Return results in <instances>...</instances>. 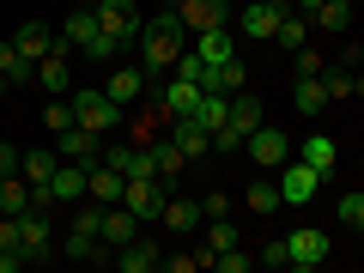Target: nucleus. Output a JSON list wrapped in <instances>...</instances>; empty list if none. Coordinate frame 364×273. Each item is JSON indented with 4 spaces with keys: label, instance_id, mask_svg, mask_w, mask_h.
<instances>
[{
    "label": "nucleus",
    "instance_id": "nucleus-32",
    "mask_svg": "<svg viewBox=\"0 0 364 273\" xmlns=\"http://www.w3.org/2000/svg\"><path fill=\"white\" fill-rule=\"evenodd\" d=\"M243 207H249V213H261V219H267V213H279V207H286V200H279V182H249Z\"/></svg>",
    "mask_w": 364,
    "mask_h": 273
},
{
    "label": "nucleus",
    "instance_id": "nucleus-16",
    "mask_svg": "<svg viewBox=\"0 0 364 273\" xmlns=\"http://www.w3.org/2000/svg\"><path fill=\"white\" fill-rule=\"evenodd\" d=\"M122 188H128V176H122L116 164H104V158H97V164H91V182H85V195L97 200V207H116V200H122Z\"/></svg>",
    "mask_w": 364,
    "mask_h": 273
},
{
    "label": "nucleus",
    "instance_id": "nucleus-25",
    "mask_svg": "<svg viewBox=\"0 0 364 273\" xmlns=\"http://www.w3.org/2000/svg\"><path fill=\"white\" fill-rule=\"evenodd\" d=\"M310 25L322 31V37H340V31L352 25V0H322V6L310 13Z\"/></svg>",
    "mask_w": 364,
    "mask_h": 273
},
{
    "label": "nucleus",
    "instance_id": "nucleus-36",
    "mask_svg": "<svg viewBox=\"0 0 364 273\" xmlns=\"http://www.w3.org/2000/svg\"><path fill=\"white\" fill-rule=\"evenodd\" d=\"M334 213H340V225L364 231V195H358V188H352V195H340V200H334Z\"/></svg>",
    "mask_w": 364,
    "mask_h": 273
},
{
    "label": "nucleus",
    "instance_id": "nucleus-5",
    "mask_svg": "<svg viewBox=\"0 0 364 273\" xmlns=\"http://www.w3.org/2000/svg\"><path fill=\"white\" fill-rule=\"evenodd\" d=\"M18 249H25L31 267H43V261H55V231H49V213H18Z\"/></svg>",
    "mask_w": 364,
    "mask_h": 273
},
{
    "label": "nucleus",
    "instance_id": "nucleus-8",
    "mask_svg": "<svg viewBox=\"0 0 364 273\" xmlns=\"http://www.w3.org/2000/svg\"><path fill=\"white\" fill-rule=\"evenodd\" d=\"M37 79H43L49 97H67V85H73V43L67 37H55V49L37 61Z\"/></svg>",
    "mask_w": 364,
    "mask_h": 273
},
{
    "label": "nucleus",
    "instance_id": "nucleus-23",
    "mask_svg": "<svg viewBox=\"0 0 364 273\" xmlns=\"http://www.w3.org/2000/svg\"><path fill=\"white\" fill-rule=\"evenodd\" d=\"M328 104H334V97H328L322 73H316V79H298V85H291V109H298V116H322Z\"/></svg>",
    "mask_w": 364,
    "mask_h": 273
},
{
    "label": "nucleus",
    "instance_id": "nucleus-6",
    "mask_svg": "<svg viewBox=\"0 0 364 273\" xmlns=\"http://www.w3.org/2000/svg\"><path fill=\"white\" fill-rule=\"evenodd\" d=\"M286 13H291V0H243L237 25H243V37L273 43V31H279V18H286Z\"/></svg>",
    "mask_w": 364,
    "mask_h": 273
},
{
    "label": "nucleus",
    "instance_id": "nucleus-27",
    "mask_svg": "<svg viewBox=\"0 0 364 273\" xmlns=\"http://www.w3.org/2000/svg\"><path fill=\"white\" fill-rule=\"evenodd\" d=\"M195 122L219 134L225 122H231V91H200V109H195Z\"/></svg>",
    "mask_w": 364,
    "mask_h": 273
},
{
    "label": "nucleus",
    "instance_id": "nucleus-38",
    "mask_svg": "<svg viewBox=\"0 0 364 273\" xmlns=\"http://www.w3.org/2000/svg\"><path fill=\"white\" fill-rule=\"evenodd\" d=\"M213 267H219V273H249V267H255V255H243V249H219V255H213Z\"/></svg>",
    "mask_w": 364,
    "mask_h": 273
},
{
    "label": "nucleus",
    "instance_id": "nucleus-45",
    "mask_svg": "<svg viewBox=\"0 0 364 273\" xmlns=\"http://www.w3.org/2000/svg\"><path fill=\"white\" fill-rule=\"evenodd\" d=\"M18 164H25V152H18V146H6V140H0V170H6V176H13Z\"/></svg>",
    "mask_w": 364,
    "mask_h": 273
},
{
    "label": "nucleus",
    "instance_id": "nucleus-26",
    "mask_svg": "<svg viewBox=\"0 0 364 273\" xmlns=\"http://www.w3.org/2000/svg\"><path fill=\"white\" fill-rule=\"evenodd\" d=\"M164 109H170V122H176V116H195V109H200V85H195V79H170Z\"/></svg>",
    "mask_w": 364,
    "mask_h": 273
},
{
    "label": "nucleus",
    "instance_id": "nucleus-40",
    "mask_svg": "<svg viewBox=\"0 0 364 273\" xmlns=\"http://www.w3.org/2000/svg\"><path fill=\"white\" fill-rule=\"evenodd\" d=\"M255 267H291V249H286V237H273V243L255 255Z\"/></svg>",
    "mask_w": 364,
    "mask_h": 273
},
{
    "label": "nucleus",
    "instance_id": "nucleus-37",
    "mask_svg": "<svg viewBox=\"0 0 364 273\" xmlns=\"http://www.w3.org/2000/svg\"><path fill=\"white\" fill-rule=\"evenodd\" d=\"M237 243V225L231 219H207V255H219V249Z\"/></svg>",
    "mask_w": 364,
    "mask_h": 273
},
{
    "label": "nucleus",
    "instance_id": "nucleus-30",
    "mask_svg": "<svg viewBox=\"0 0 364 273\" xmlns=\"http://www.w3.org/2000/svg\"><path fill=\"white\" fill-rule=\"evenodd\" d=\"M0 213H13V219H18V213H31V182L18 176V170L0 182Z\"/></svg>",
    "mask_w": 364,
    "mask_h": 273
},
{
    "label": "nucleus",
    "instance_id": "nucleus-41",
    "mask_svg": "<svg viewBox=\"0 0 364 273\" xmlns=\"http://www.w3.org/2000/svg\"><path fill=\"white\" fill-rule=\"evenodd\" d=\"M213 152H219V158H243V134H237V128H219V134H213Z\"/></svg>",
    "mask_w": 364,
    "mask_h": 273
},
{
    "label": "nucleus",
    "instance_id": "nucleus-4",
    "mask_svg": "<svg viewBox=\"0 0 364 273\" xmlns=\"http://www.w3.org/2000/svg\"><path fill=\"white\" fill-rule=\"evenodd\" d=\"M243 152H249V164H261V170H279V164H291V158H298V146H291L279 128H267V122H261V128L243 140Z\"/></svg>",
    "mask_w": 364,
    "mask_h": 273
},
{
    "label": "nucleus",
    "instance_id": "nucleus-33",
    "mask_svg": "<svg viewBox=\"0 0 364 273\" xmlns=\"http://www.w3.org/2000/svg\"><path fill=\"white\" fill-rule=\"evenodd\" d=\"M0 73H6V85H25V79H37V67H31L25 55L13 49V37L0 43Z\"/></svg>",
    "mask_w": 364,
    "mask_h": 273
},
{
    "label": "nucleus",
    "instance_id": "nucleus-29",
    "mask_svg": "<svg viewBox=\"0 0 364 273\" xmlns=\"http://www.w3.org/2000/svg\"><path fill=\"white\" fill-rule=\"evenodd\" d=\"M195 55H200V61H225V55H231V25L195 31Z\"/></svg>",
    "mask_w": 364,
    "mask_h": 273
},
{
    "label": "nucleus",
    "instance_id": "nucleus-47",
    "mask_svg": "<svg viewBox=\"0 0 364 273\" xmlns=\"http://www.w3.org/2000/svg\"><path fill=\"white\" fill-rule=\"evenodd\" d=\"M0 97H6V73H0Z\"/></svg>",
    "mask_w": 364,
    "mask_h": 273
},
{
    "label": "nucleus",
    "instance_id": "nucleus-12",
    "mask_svg": "<svg viewBox=\"0 0 364 273\" xmlns=\"http://www.w3.org/2000/svg\"><path fill=\"white\" fill-rule=\"evenodd\" d=\"M286 249H291V267L310 273V267H322V261H328V231H316V225H298V231L286 237Z\"/></svg>",
    "mask_w": 364,
    "mask_h": 273
},
{
    "label": "nucleus",
    "instance_id": "nucleus-9",
    "mask_svg": "<svg viewBox=\"0 0 364 273\" xmlns=\"http://www.w3.org/2000/svg\"><path fill=\"white\" fill-rule=\"evenodd\" d=\"M316 188H322V176H316L304 158L279 164V200H286V207H304V200H316Z\"/></svg>",
    "mask_w": 364,
    "mask_h": 273
},
{
    "label": "nucleus",
    "instance_id": "nucleus-31",
    "mask_svg": "<svg viewBox=\"0 0 364 273\" xmlns=\"http://www.w3.org/2000/svg\"><path fill=\"white\" fill-rule=\"evenodd\" d=\"M55 164H61V152H25V164H18V176H25L31 188H43V182L55 176Z\"/></svg>",
    "mask_w": 364,
    "mask_h": 273
},
{
    "label": "nucleus",
    "instance_id": "nucleus-14",
    "mask_svg": "<svg viewBox=\"0 0 364 273\" xmlns=\"http://www.w3.org/2000/svg\"><path fill=\"white\" fill-rule=\"evenodd\" d=\"M176 13H182L188 31H213V25L231 18V0H176Z\"/></svg>",
    "mask_w": 364,
    "mask_h": 273
},
{
    "label": "nucleus",
    "instance_id": "nucleus-20",
    "mask_svg": "<svg viewBox=\"0 0 364 273\" xmlns=\"http://www.w3.org/2000/svg\"><path fill=\"white\" fill-rule=\"evenodd\" d=\"M146 79H152V73H146V67H116L104 91H109V97H116L122 109H128V104H140V97H146Z\"/></svg>",
    "mask_w": 364,
    "mask_h": 273
},
{
    "label": "nucleus",
    "instance_id": "nucleus-11",
    "mask_svg": "<svg viewBox=\"0 0 364 273\" xmlns=\"http://www.w3.org/2000/svg\"><path fill=\"white\" fill-rule=\"evenodd\" d=\"M104 164H116L128 182H146V176H158V146H109Z\"/></svg>",
    "mask_w": 364,
    "mask_h": 273
},
{
    "label": "nucleus",
    "instance_id": "nucleus-39",
    "mask_svg": "<svg viewBox=\"0 0 364 273\" xmlns=\"http://www.w3.org/2000/svg\"><path fill=\"white\" fill-rule=\"evenodd\" d=\"M43 122H49L55 134H61V128H73V97H49V109H43Z\"/></svg>",
    "mask_w": 364,
    "mask_h": 273
},
{
    "label": "nucleus",
    "instance_id": "nucleus-46",
    "mask_svg": "<svg viewBox=\"0 0 364 273\" xmlns=\"http://www.w3.org/2000/svg\"><path fill=\"white\" fill-rule=\"evenodd\" d=\"M316 6H322V0H291V13H304V18H310Z\"/></svg>",
    "mask_w": 364,
    "mask_h": 273
},
{
    "label": "nucleus",
    "instance_id": "nucleus-43",
    "mask_svg": "<svg viewBox=\"0 0 364 273\" xmlns=\"http://www.w3.org/2000/svg\"><path fill=\"white\" fill-rule=\"evenodd\" d=\"M200 267V249L195 255H164V273H195Z\"/></svg>",
    "mask_w": 364,
    "mask_h": 273
},
{
    "label": "nucleus",
    "instance_id": "nucleus-44",
    "mask_svg": "<svg viewBox=\"0 0 364 273\" xmlns=\"http://www.w3.org/2000/svg\"><path fill=\"white\" fill-rule=\"evenodd\" d=\"M0 249H18V219L13 213H0Z\"/></svg>",
    "mask_w": 364,
    "mask_h": 273
},
{
    "label": "nucleus",
    "instance_id": "nucleus-19",
    "mask_svg": "<svg viewBox=\"0 0 364 273\" xmlns=\"http://www.w3.org/2000/svg\"><path fill=\"white\" fill-rule=\"evenodd\" d=\"M134 237H140L134 207H122V200H116V207H104V243H109V249H128Z\"/></svg>",
    "mask_w": 364,
    "mask_h": 273
},
{
    "label": "nucleus",
    "instance_id": "nucleus-10",
    "mask_svg": "<svg viewBox=\"0 0 364 273\" xmlns=\"http://www.w3.org/2000/svg\"><path fill=\"white\" fill-rule=\"evenodd\" d=\"M55 152L73 158V164H97V158H104V134H97V128H79V122H73V128L55 134Z\"/></svg>",
    "mask_w": 364,
    "mask_h": 273
},
{
    "label": "nucleus",
    "instance_id": "nucleus-17",
    "mask_svg": "<svg viewBox=\"0 0 364 273\" xmlns=\"http://www.w3.org/2000/svg\"><path fill=\"white\" fill-rule=\"evenodd\" d=\"M116 267L122 273H152V267H164V249H158L152 237H134L128 249H116Z\"/></svg>",
    "mask_w": 364,
    "mask_h": 273
},
{
    "label": "nucleus",
    "instance_id": "nucleus-15",
    "mask_svg": "<svg viewBox=\"0 0 364 273\" xmlns=\"http://www.w3.org/2000/svg\"><path fill=\"white\" fill-rule=\"evenodd\" d=\"M13 49H18V55H25V61H31V67H37V61H43V55H49V49H55V31H49V25H43V18H25V25H18V31H13Z\"/></svg>",
    "mask_w": 364,
    "mask_h": 273
},
{
    "label": "nucleus",
    "instance_id": "nucleus-22",
    "mask_svg": "<svg viewBox=\"0 0 364 273\" xmlns=\"http://www.w3.org/2000/svg\"><path fill=\"white\" fill-rule=\"evenodd\" d=\"M261 122H267V116H261V97H255V91H231V122H225V128H237L249 140Z\"/></svg>",
    "mask_w": 364,
    "mask_h": 273
},
{
    "label": "nucleus",
    "instance_id": "nucleus-21",
    "mask_svg": "<svg viewBox=\"0 0 364 273\" xmlns=\"http://www.w3.org/2000/svg\"><path fill=\"white\" fill-rule=\"evenodd\" d=\"M164 225H170L176 237H188V231H200V225H207V213H200V200L170 195V200H164Z\"/></svg>",
    "mask_w": 364,
    "mask_h": 273
},
{
    "label": "nucleus",
    "instance_id": "nucleus-3",
    "mask_svg": "<svg viewBox=\"0 0 364 273\" xmlns=\"http://www.w3.org/2000/svg\"><path fill=\"white\" fill-rule=\"evenodd\" d=\"M97 25L109 31V43H116V49H134V43H140V31H146V18L134 13V0H97Z\"/></svg>",
    "mask_w": 364,
    "mask_h": 273
},
{
    "label": "nucleus",
    "instance_id": "nucleus-2",
    "mask_svg": "<svg viewBox=\"0 0 364 273\" xmlns=\"http://www.w3.org/2000/svg\"><path fill=\"white\" fill-rule=\"evenodd\" d=\"M122 116H128V109H122L109 91H73V122H79V128L109 134V128H122Z\"/></svg>",
    "mask_w": 364,
    "mask_h": 273
},
{
    "label": "nucleus",
    "instance_id": "nucleus-35",
    "mask_svg": "<svg viewBox=\"0 0 364 273\" xmlns=\"http://www.w3.org/2000/svg\"><path fill=\"white\" fill-rule=\"evenodd\" d=\"M322 67H328V55H322V49H310V43H304V49L291 55V73H298V79H316Z\"/></svg>",
    "mask_w": 364,
    "mask_h": 273
},
{
    "label": "nucleus",
    "instance_id": "nucleus-7",
    "mask_svg": "<svg viewBox=\"0 0 364 273\" xmlns=\"http://www.w3.org/2000/svg\"><path fill=\"white\" fill-rule=\"evenodd\" d=\"M182 49H188V43H176V37H164V31H152V25L140 31V67H146V73H176V61H182Z\"/></svg>",
    "mask_w": 364,
    "mask_h": 273
},
{
    "label": "nucleus",
    "instance_id": "nucleus-42",
    "mask_svg": "<svg viewBox=\"0 0 364 273\" xmlns=\"http://www.w3.org/2000/svg\"><path fill=\"white\" fill-rule=\"evenodd\" d=\"M200 213H207V219H231V195H207Z\"/></svg>",
    "mask_w": 364,
    "mask_h": 273
},
{
    "label": "nucleus",
    "instance_id": "nucleus-34",
    "mask_svg": "<svg viewBox=\"0 0 364 273\" xmlns=\"http://www.w3.org/2000/svg\"><path fill=\"white\" fill-rule=\"evenodd\" d=\"M182 164H188V158L176 152V140H164V146H158V182H164L170 195H176V176H182Z\"/></svg>",
    "mask_w": 364,
    "mask_h": 273
},
{
    "label": "nucleus",
    "instance_id": "nucleus-1",
    "mask_svg": "<svg viewBox=\"0 0 364 273\" xmlns=\"http://www.w3.org/2000/svg\"><path fill=\"white\" fill-rule=\"evenodd\" d=\"M61 37L73 43V49H85V61H116V43H109V31L97 25V6H79V13H67V25H61Z\"/></svg>",
    "mask_w": 364,
    "mask_h": 273
},
{
    "label": "nucleus",
    "instance_id": "nucleus-48",
    "mask_svg": "<svg viewBox=\"0 0 364 273\" xmlns=\"http://www.w3.org/2000/svg\"><path fill=\"white\" fill-rule=\"evenodd\" d=\"M79 6H97V0H79Z\"/></svg>",
    "mask_w": 364,
    "mask_h": 273
},
{
    "label": "nucleus",
    "instance_id": "nucleus-13",
    "mask_svg": "<svg viewBox=\"0 0 364 273\" xmlns=\"http://www.w3.org/2000/svg\"><path fill=\"white\" fill-rule=\"evenodd\" d=\"M170 140H176V152L188 158V164L213 152V128H200L195 116H176V122H170Z\"/></svg>",
    "mask_w": 364,
    "mask_h": 273
},
{
    "label": "nucleus",
    "instance_id": "nucleus-49",
    "mask_svg": "<svg viewBox=\"0 0 364 273\" xmlns=\"http://www.w3.org/2000/svg\"><path fill=\"white\" fill-rule=\"evenodd\" d=\"M0 182H6V170H0Z\"/></svg>",
    "mask_w": 364,
    "mask_h": 273
},
{
    "label": "nucleus",
    "instance_id": "nucleus-24",
    "mask_svg": "<svg viewBox=\"0 0 364 273\" xmlns=\"http://www.w3.org/2000/svg\"><path fill=\"white\" fill-rule=\"evenodd\" d=\"M298 158H304V164H310L316 176L328 182V176H334V158H340V152H334V140H328V134H310V140L298 146Z\"/></svg>",
    "mask_w": 364,
    "mask_h": 273
},
{
    "label": "nucleus",
    "instance_id": "nucleus-18",
    "mask_svg": "<svg viewBox=\"0 0 364 273\" xmlns=\"http://www.w3.org/2000/svg\"><path fill=\"white\" fill-rule=\"evenodd\" d=\"M200 91H243V61H237V55L200 61Z\"/></svg>",
    "mask_w": 364,
    "mask_h": 273
},
{
    "label": "nucleus",
    "instance_id": "nucleus-28",
    "mask_svg": "<svg viewBox=\"0 0 364 273\" xmlns=\"http://www.w3.org/2000/svg\"><path fill=\"white\" fill-rule=\"evenodd\" d=\"M310 18H304V13H286V18H279V31H273V43H279V49H286V55H298L304 49V43H310Z\"/></svg>",
    "mask_w": 364,
    "mask_h": 273
}]
</instances>
